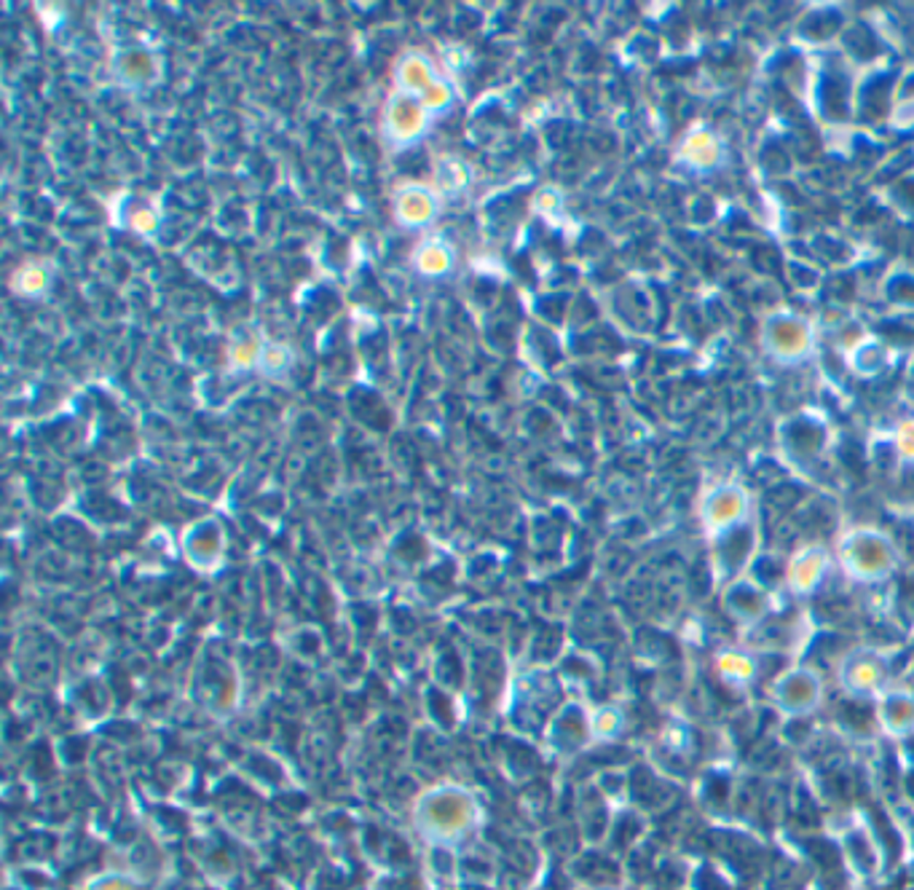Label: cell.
<instances>
[{"mask_svg": "<svg viewBox=\"0 0 914 890\" xmlns=\"http://www.w3.org/2000/svg\"><path fill=\"white\" fill-rule=\"evenodd\" d=\"M413 824L424 842L450 848L459 845L478 829L480 807L475 796L467 794L465 789L445 786V789H435L421 796L413 813Z\"/></svg>", "mask_w": 914, "mask_h": 890, "instance_id": "6da1fadb", "label": "cell"}, {"mask_svg": "<svg viewBox=\"0 0 914 890\" xmlns=\"http://www.w3.org/2000/svg\"><path fill=\"white\" fill-rule=\"evenodd\" d=\"M820 690H824V684L813 670L794 668L775 681L773 697L783 714L800 716L810 714L820 703Z\"/></svg>", "mask_w": 914, "mask_h": 890, "instance_id": "7a4b0ae2", "label": "cell"}, {"mask_svg": "<svg viewBox=\"0 0 914 890\" xmlns=\"http://www.w3.org/2000/svg\"><path fill=\"white\" fill-rule=\"evenodd\" d=\"M842 687L855 697L877 695L888 681V666L875 652H855L842 666Z\"/></svg>", "mask_w": 914, "mask_h": 890, "instance_id": "3957f363", "label": "cell"}, {"mask_svg": "<svg viewBox=\"0 0 914 890\" xmlns=\"http://www.w3.org/2000/svg\"><path fill=\"white\" fill-rule=\"evenodd\" d=\"M879 721L890 736H910L914 730V697L901 695V692L885 695L879 703Z\"/></svg>", "mask_w": 914, "mask_h": 890, "instance_id": "277c9868", "label": "cell"}, {"mask_svg": "<svg viewBox=\"0 0 914 890\" xmlns=\"http://www.w3.org/2000/svg\"><path fill=\"white\" fill-rule=\"evenodd\" d=\"M716 670L730 684L745 687L756 679V660L745 652H721L719 660H716Z\"/></svg>", "mask_w": 914, "mask_h": 890, "instance_id": "5b68a950", "label": "cell"}, {"mask_svg": "<svg viewBox=\"0 0 914 890\" xmlns=\"http://www.w3.org/2000/svg\"><path fill=\"white\" fill-rule=\"evenodd\" d=\"M622 714L617 708H601L598 714L590 719V736L595 738H604V741H609V738H617L622 732Z\"/></svg>", "mask_w": 914, "mask_h": 890, "instance_id": "8992f818", "label": "cell"}, {"mask_svg": "<svg viewBox=\"0 0 914 890\" xmlns=\"http://www.w3.org/2000/svg\"><path fill=\"white\" fill-rule=\"evenodd\" d=\"M86 890H137L135 880L129 875H121V872H106V875H97L86 882Z\"/></svg>", "mask_w": 914, "mask_h": 890, "instance_id": "52a82bcc", "label": "cell"}]
</instances>
